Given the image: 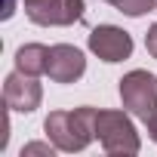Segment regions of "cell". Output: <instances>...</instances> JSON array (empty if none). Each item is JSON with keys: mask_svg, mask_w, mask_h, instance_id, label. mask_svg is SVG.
<instances>
[{"mask_svg": "<svg viewBox=\"0 0 157 157\" xmlns=\"http://www.w3.org/2000/svg\"><path fill=\"white\" fill-rule=\"evenodd\" d=\"M59 148L52 145V142H31V145H25L22 148V157H52Z\"/></svg>", "mask_w": 157, "mask_h": 157, "instance_id": "obj_10", "label": "cell"}, {"mask_svg": "<svg viewBox=\"0 0 157 157\" xmlns=\"http://www.w3.org/2000/svg\"><path fill=\"white\" fill-rule=\"evenodd\" d=\"M40 3H46V0H22V6H25V13H28V10H34V6H40Z\"/></svg>", "mask_w": 157, "mask_h": 157, "instance_id": "obj_14", "label": "cell"}, {"mask_svg": "<svg viewBox=\"0 0 157 157\" xmlns=\"http://www.w3.org/2000/svg\"><path fill=\"white\" fill-rule=\"evenodd\" d=\"M108 3H111L117 13H123V16H129V19H139V16H145V13H151V10L157 6V0H108Z\"/></svg>", "mask_w": 157, "mask_h": 157, "instance_id": "obj_9", "label": "cell"}, {"mask_svg": "<svg viewBox=\"0 0 157 157\" xmlns=\"http://www.w3.org/2000/svg\"><path fill=\"white\" fill-rule=\"evenodd\" d=\"M120 102L142 123L157 117V77L151 71H129L120 77Z\"/></svg>", "mask_w": 157, "mask_h": 157, "instance_id": "obj_3", "label": "cell"}, {"mask_svg": "<svg viewBox=\"0 0 157 157\" xmlns=\"http://www.w3.org/2000/svg\"><path fill=\"white\" fill-rule=\"evenodd\" d=\"M145 126H148V136H151V142H157V117H154V120H148Z\"/></svg>", "mask_w": 157, "mask_h": 157, "instance_id": "obj_13", "label": "cell"}, {"mask_svg": "<svg viewBox=\"0 0 157 157\" xmlns=\"http://www.w3.org/2000/svg\"><path fill=\"white\" fill-rule=\"evenodd\" d=\"M83 71H86V59H83V52L77 46H71V43L49 46V68H46V74H49L52 83H77L83 77Z\"/></svg>", "mask_w": 157, "mask_h": 157, "instance_id": "obj_6", "label": "cell"}, {"mask_svg": "<svg viewBox=\"0 0 157 157\" xmlns=\"http://www.w3.org/2000/svg\"><path fill=\"white\" fill-rule=\"evenodd\" d=\"M83 0H46V3L28 10V19L40 28H65L83 19Z\"/></svg>", "mask_w": 157, "mask_h": 157, "instance_id": "obj_7", "label": "cell"}, {"mask_svg": "<svg viewBox=\"0 0 157 157\" xmlns=\"http://www.w3.org/2000/svg\"><path fill=\"white\" fill-rule=\"evenodd\" d=\"M96 139L108 154H139L142 151V139H139L126 108L123 111H114V108L99 111L96 114Z\"/></svg>", "mask_w": 157, "mask_h": 157, "instance_id": "obj_2", "label": "cell"}, {"mask_svg": "<svg viewBox=\"0 0 157 157\" xmlns=\"http://www.w3.org/2000/svg\"><path fill=\"white\" fill-rule=\"evenodd\" d=\"M96 108L83 105L74 111H49V117L43 120L46 139L59 148V151H83L93 139H96Z\"/></svg>", "mask_w": 157, "mask_h": 157, "instance_id": "obj_1", "label": "cell"}, {"mask_svg": "<svg viewBox=\"0 0 157 157\" xmlns=\"http://www.w3.org/2000/svg\"><path fill=\"white\" fill-rule=\"evenodd\" d=\"M13 13H16V0H3V13H0V19H13Z\"/></svg>", "mask_w": 157, "mask_h": 157, "instance_id": "obj_12", "label": "cell"}, {"mask_svg": "<svg viewBox=\"0 0 157 157\" xmlns=\"http://www.w3.org/2000/svg\"><path fill=\"white\" fill-rule=\"evenodd\" d=\"M145 49L157 59V22H154V25L148 28V34H145Z\"/></svg>", "mask_w": 157, "mask_h": 157, "instance_id": "obj_11", "label": "cell"}, {"mask_svg": "<svg viewBox=\"0 0 157 157\" xmlns=\"http://www.w3.org/2000/svg\"><path fill=\"white\" fill-rule=\"evenodd\" d=\"M3 102L10 111H19V114H31L40 108L43 102V90L37 83V77L25 74V71H13L6 74V80H3Z\"/></svg>", "mask_w": 157, "mask_h": 157, "instance_id": "obj_4", "label": "cell"}, {"mask_svg": "<svg viewBox=\"0 0 157 157\" xmlns=\"http://www.w3.org/2000/svg\"><path fill=\"white\" fill-rule=\"evenodd\" d=\"M90 52L99 56L108 65L123 62V59L132 56V37L117 25H96L90 31Z\"/></svg>", "mask_w": 157, "mask_h": 157, "instance_id": "obj_5", "label": "cell"}, {"mask_svg": "<svg viewBox=\"0 0 157 157\" xmlns=\"http://www.w3.org/2000/svg\"><path fill=\"white\" fill-rule=\"evenodd\" d=\"M16 68L25 71V74H31V77L46 74V68H49V46H43V43H25V46H19L16 49Z\"/></svg>", "mask_w": 157, "mask_h": 157, "instance_id": "obj_8", "label": "cell"}]
</instances>
